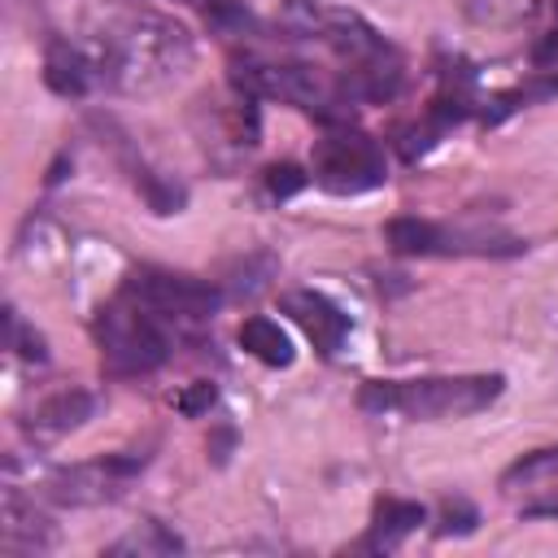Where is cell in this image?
<instances>
[{"label": "cell", "mask_w": 558, "mask_h": 558, "mask_svg": "<svg viewBox=\"0 0 558 558\" xmlns=\"http://www.w3.org/2000/svg\"><path fill=\"white\" fill-rule=\"evenodd\" d=\"M92 331H96V344H100V366L113 379L153 375L157 366L170 362L174 340H179V327L166 323L153 305H144L126 288H118V296L96 310Z\"/></svg>", "instance_id": "cell-3"}, {"label": "cell", "mask_w": 558, "mask_h": 558, "mask_svg": "<svg viewBox=\"0 0 558 558\" xmlns=\"http://www.w3.org/2000/svg\"><path fill=\"white\" fill-rule=\"evenodd\" d=\"M92 410H96V397H92V392H83V388H61V392H52V397H44V401L35 405L26 432H31L35 440H57V436L74 432L83 418H92Z\"/></svg>", "instance_id": "cell-10"}, {"label": "cell", "mask_w": 558, "mask_h": 558, "mask_svg": "<svg viewBox=\"0 0 558 558\" xmlns=\"http://www.w3.org/2000/svg\"><path fill=\"white\" fill-rule=\"evenodd\" d=\"M240 349L253 353L262 366H292V357H296L292 336L275 318H266V314H248L240 323Z\"/></svg>", "instance_id": "cell-13"}, {"label": "cell", "mask_w": 558, "mask_h": 558, "mask_svg": "<svg viewBox=\"0 0 558 558\" xmlns=\"http://www.w3.org/2000/svg\"><path fill=\"white\" fill-rule=\"evenodd\" d=\"M541 9H545V0H462L466 22L493 26V31H514V26L532 22Z\"/></svg>", "instance_id": "cell-14"}, {"label": "cell", "mask_w": 558, "mask_h": 558, "mask_svg": "<svg viewBox=\"0 0 558 558\" xmlns=\"http://www.w3.org/2000/svg\"><path fill=\"white\" fill-rule=\"evenodd\" d=\"M305 183H310V174H301V166H292V161H279V166L266 170V187H270V196H279V201L296 196Z\"/></svg>", "instance_id": "cell-17"}, {"label": "cell", "mask_w": 558, "mask_h": 558, "mask_svg": "<svg viewBox=\"0 0 558 558\" xmlns=\"http://www.w3.org/2000/svg\"><path fill=\"white\" fill-rule=\"evenodd\" d=\"M279 305H283V314L305 331V340H310L323 357H336V353H340V344H344V336H349V314H344L331 296H323V292H314V288H292V292L279 296Z\"/></svg>", "instance_id": "cell-9"}, {"label": "cell", "mask_w": 558, "mask_h": 558, "mask_svg": "<svg viewBox=\"0 0 558 558\" xmlns=\"http://www.w3.org/2000/svg\"><path fill=\"white\" fill-rule=\"evenodd\" d=\"M501 497L519 514H549L558 519V449H536L519 458L501 475Z\"/></svg>", "instance_id": "cell-8"}, {"label": "cell", "mask_w": 558, "mask_h": 558, "mask_svg": "<svg viewBox=\"0 0 558 558\" xmlns=\"http://www.w3.org/2000/svg\"><path fill=\"white\" fill-rule=\"evenodd\" d=\"M388 248L401 257H510L523 248L519 235L501 227H471V222H432V218H392Z\"/></svg>", "instance_id": "cell-5"}, {"label": "cell", "mask_w": 558, "mask_h": 558, "mask_svg": "<svg viewBox=\"0 0 558 558\" xmlns=\"http://www.w3.org/2000/svg\"><path fill=\"white\" fill-rule=\"evenodd\" d=\"M475 523H480V514H475V506L471 501H462V497H449L445 506H440V536H466V532H475Z\"/></svg>", "instance_id": "cell-16"}, {"label": "cell", "mask_w": 558, "mask_h": 558, "mask_svg": "<svg viewBox=\"0 0 558 558\" xmlns=\"http://www.w3.org/2000/svg\"><path fill=\"white\" fill-rule=\"evenodd\" d=\"M179 549H183V541L166 523H153V519L109 545V554H179Z\"/></svg>", "instance_id": "cell-15"}, {"label": "cell", "mask_w": 558, "mask_h": 558, "mask_svg": "<svg viewBox=\"0 0 558 558\" xmlns=\"http://www.w3.org/2000/svg\"><path fill=\"white\" fill-rule=\"evenodd\" d=\"M96 87L122 96H148L179 83L192 70V35L183 22L157 9H113L83 39Z\"/></svg>", "instance_id": "cell-1"}, {"label": "cell", "mask_w": 558, "mask_h": 558, "mask_svg": "<svg viewBox=\"0 0 558 558\" xmlns=\"http://www.w3.org/2000/svg\"><path fill=\"white\" fill-rule=\"evenodd\" d=\"M427 523V510L418 501H401V497H379L371 510V527L362 536V549H392L401 545L410 532H418Z\"/></svg>", "instance_id": "cell-12"}, {"label": "cell", "mask_w": 558, "mask_h": 558, "mask_svg": "<svg viewBox=\"0 0 558 558\" xmlns=\"http://www.w3.org/2000/svg\"><path fill=\"white\" fill-rule=\"evenodd\" d=\"M140 466H144V453H113V458H96V462L57 466L44 480V497L57 506H100V501L122 497V488L135 480Z\"/></svg>", "instance_id": "cell-7"}, {"label": "cell", "mask_w": 558, "mask_h": 558, "mask_svg": "<svg viewBox=\"0 0 558 558\" xmlns=\"http://www.w3.org/2000/svg\"><path fill=\"white\" fill-rule=\"evenodd\" d=\"M187 4H205V0H187ZM209 4H214V0H209Z\"/></svg>", "instance_id": "cell-20"}, {"label": "cell", "mask_w": 558, "mask_h": 558, "mask_svg": "<svg viewBox=\"0 0 558 558\" xmlns=\"http://www.w3.org/2000/svg\"><path fill=\"white\" fill-rule=\"evenodd\" d=\"M126 292H135L144 305H153L166 323L183 331H192L196 323L214 318V310L222 305V292L205 279H192V275H179V270H161V266H135L126 279H122Z\"/></svg>", "instance_id": "cell-6"}, {"label": "cell", "mask_w": 558, "mask_h": 558, "mask_svg": "<svg viewBox=\"0 0 558 558\" xmlns=\"http://www.w3.org/2000/svg\"><path fill=\"white\" fill-rule=\"evenodd\" d=\"M214 401H218V388H214L209 379H196V384H187V388L174 397V410L187 414V418H196V414H205Z\"/></svg>", "instance_id": "cell-18"}, {"label": "cell", "mask_w": 558, "mask_h": 558, "mask_svg": "<svg viewBox=\"0 0 558 558\" xmlns=\"http://www.w3.org/2000/svg\"><path fill=\"white\" fill-rule=\"evenodd\" d=\"M532 61H536L541 70H558V31H554V35H545V39L532 48ZM549 87L558 92V78H554Z\"/></svg>", "instance_id": "cell-19"}, {"label": "cell", "mask_w": 558, "mask_h": 558, "mask_svg": "<svg viewBox=\"0 0 558 558\" xmlns=\"http://www.w3.org/2000/svg\"><path fill=\"white\" fill-rule=\"evenodd\" d=\"M44 78L57 96H87L96 92V74H92V61L83 52L78 39H52L48 52H44Z\"/></svg>", "instance_id": "cell-11"}, {"label": "cell", "mask_w": 558, "mask_h": 558, "mask_svg": "<svg viewBox=\"0 0 558 558\" xmlns=\"http://www.w3.org/2000/svg\"><path fill=\"white\" fill-rule=\"evenodd\" d=\"M501 375H423V379H366L357 405L366 414H401V418H466L488 410L501 397Z\"/></svg>", "instance_id": "cell-2"}, {"label": "cell", "mask_w": 558, "mask_h": 558, "mask_svg": "<svg viewBox=\"0 0 558 558\" xmlns=\"http://www.w3.org/2000/svg\"><path fill=\"white\" fill-rule=\"evenodd\" d=\"M310 179L331 192V196H362L384 187L388 179V157L379 140H371L357 126H331L323 140H314L310 157Z\"/></svg>", "instance_id": "cell-4"}]
</instances>
